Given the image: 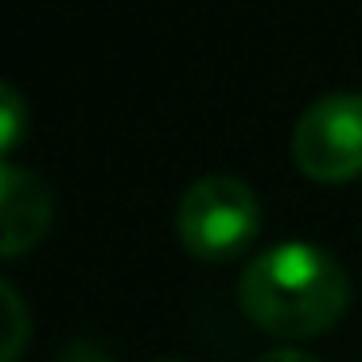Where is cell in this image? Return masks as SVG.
Masks as SVG:
<instances>
[{
    "label": "cell",
    "instance_id": "cell-1",
    "mask_svg": "<svg viewBox=\"0 0 362 362\" xmlns=\"http://www.w3.org/2000/svg\"><path fill=\"white\" fill-rule=\"evenodd\" d=\"M238 304L257 327L281 339L327 331L351 304L346 269L315 242H276L245 265Z\"/></svg>",
    "mask_w": 362,
    "mask_h": 362
},
{
    "label": "cell",
    "instance_id": "cell-2",
    "mask_svg": "<svg viewBox=\"0 0 362 362\" xmlns=\"http://www.w3.org/2000/svg\"><path fill=\"white\" fill-rule=\"evenodd\" d=\"M175 230L187 253L203 261H230L257 238L261 203L238 175H199L175 206Z\"/></svg>",
    "mask_w": 362,
    "mask_h": 362
},
{
    "label": "cell",
    "instance_id": "cell-3",
    "mask_svg": "<svg viewBox=\"0 0 362 362\" xmlns=\"http://www.w3.org/2000/svg\"><path fill=\"white\" fill-rule=\"evenodd\" d=\"M292 160L315 183L362 175V94L331 90L300 113L292 129Z\"/></svg>",
    "mask_w": 362,
    "mask_h": 362
},
{
    "label": "cell",
    "instance_id": "cell-4",
    "mask_svg": "<svg viewBox=\"0 0 362 362\" xmlns=\"http://www.w3.org/2000/svg\"><path fill=\"white\" fill-rule=\"evenodd\" d=\"M0 211H4V257L32 250L51 226V191L28 168L4 160L0 168Z\"/></svg>",
    "mask_w": 362,
    "mask_h": 362
},
{
    "label": "cell",
    "instance_id": "cell-5",
    "mask_svg": "<svg viewBox=\"0 0 362 362\" xmlns=\"http://www.w3.org/2000/svg\"><path fill=\"white\" fill-rule=\"evenodd\" d=\"M24 102H20L16 86H0V144H4V152H12V144L20 141V133H24Z\"/></svg>",
    "mask_w": 362,
    "mask_h": 362
},
{
    "label": "cell",
    "instance_id": "cell-6",
    "mask_svg": "<svg viewBox=\"0 0 362 362\" xmlns=\"http://www.w3.org/2000/svg\"><path fill=\"white\" fill-rule=\"evenodd\" d=\"M0 292H4V300H8V339H4V362H16L20 346H24V323H28V315H24V304H20V296H16V288H12V284H0Z\"/></svg>",
    "mask_w": 362,
    "mask_h": 362
},
{
    "label": "cell",
    "instance_id": "cell-7",
    "mask_svg": "<svg viewBox=\"0 0 362 362\" xmlns=\"http://www.w3.org/2000/svg\"><path fill=\"white\" fill-rule=\"evenodd\" d=\"M55 362H113V358L98 343H90V339H74V343H66L55 354Z\"/></svg>",
    "mask_w": 362,
    "mask_h": 362
},
{
    "label": "cell",
    "instance_id": "cell-8",
    "mask_svg": "<svg viewBox=\"0 0 362 362\" xmlns=\"http://www.w3.org/2000/svg\"><path fill=\"white\" fill-rule=\"evenodd\" d=\"M257 362H323V358H315L304 346H273V351H265Z\"/></svg>",
    "mask_w": 362,
    "mask_h": 362
},
{
    "label": "cell",
    "instance_id": "cell-9",
    "mask_svg": "<svg viewBox=\"0 0 362 362\" xmlns=\"http://www.w3.org/2000/svg\"><path fill=\"white\" fill-rule=\"evenodd\" d=\"M156 362H180V358H156Z\"/></svg>",
    "mask_w": 362,
    "mask_h": 362
}]
</instances>
